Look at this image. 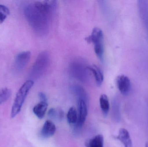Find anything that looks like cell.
Wrapping results in <instances>:
<instances>
[{
	"label": "cell",
	"instance_id": "obj_1",
	"mask_svg": "<svg viewBox=\"0 0 148 147\" xmlns=\"http://www.w3.org/2000/svg\"><path fill=\"white\" fill-rule=\"evenodd\" d=\"M56 1H35L28 6L27 17L33 28L42 35L47 34L56 10Z\"/></svg>",
	"mask_w": 148,
	"mask_h": 147
},
{
	"label": "cell",
	"instance_id": "obj_2",
	"mask_svg": "<svg viewBox=\"0 0 148 147\" xmlns=\"http://www.w3.org/2000/svg\"><path fill=\"white\" fill-rule=\"evenodd\" d=\"M34 84V82L33 80H27L19 89L11 109L10 114L11 118L15 117L20 113L26 97Z\"/></svg>",
	"mask_w": 148,
	"mask_h": 147
},
{
	"label": "cell",
	"instance_id": "obj_3",
	"mask_svg": "<svg viewBox=\"0 0 148 147\" xmlns=\"http://www.w3.org/2000/svg\"><path fill=\"white\" fill-rule=\"evenodd\" d=\"M86 40L88 43H93L97 56L101 62H103L104 51L102 31L99 28H95L91 35L86 38Z\"/></svg>",
	"mask_w": 148,
	"mask_h": 147
},
{
	"label": "cell",
	"instance_id": "obj_4",
	"mask_svg": "<svg viewBox=\"0 0 148 147\" xmlns=\"http://www.w3.org/2000/svg\"><path fill=\"white\" fill-rule=\"evenodd\" d=\"M49 54L47 52H42L40 54L32 69L33 77L36 78L42 77L49 67Z\"/></svg>",
	"mask_w": 148,
	"mask_h": 147
},
{
	"label": "cell",
	"instance_id": "obj_5",
	"mask_svg": "<svg viewBox=\"0 0 148 147\" xmlns=\"http://www.w3.org/2000/svg\"><path fill=\"white\" fill-rule=\"evenodd\" d=\"M88 66L81 60H75L70 66V72L75 78L85 82L88 79Z\"/></svg>",
	"mask_w": 148,
	"mask_h": 147
},
{
	"label": "cell",
	"instance_id": "obj_6",
	"mask_svg": "<svg viewBox=\"0 0 148 147\" xmlns=\"http://www.w3.org/2000/svg\"><path fill=\"white\" fill-rule=\"evenodd\" d=\"M88 115L87 103L82 99L78 100V114L77 127L81 128L85 122Z\"/></svg>",
	"mask_w": 148,
	"mask_h": 147
},
{
	"label": "cell",
	"instance_id": "obj_7",
	"mask_svg": "<svg viewBox=\"0 0 148 147\" xmlns=\"http://www.w3.org/2000/svg\"><path fill=\"white\" fill-rule=\"evenodd\" d=\"M117 88L123 96H127L130 91L131 83L129 78L124 75H119L116 78Z\"/></svg>",
	"mask_w": 148,
	"mask_h": 147
},
{
	"label": "cell",
	"instance_id": "obj_8",
	"mask_svg": "<svg viewBox=\"0 0 148 147\" xmlns=\"http://www.w3.org/2000/svg\"><path fill=\"white\" fill-rule=\"evenodd\" d=\"M31 57L29 51L22 52L17 54L15 61V66L17 70H20L23 69L28 63Z\"/></svg>",
	"mask_w": 148,
	"mask_h": 147
},
{
	"label": "cell",
	"instance_id": "obj_9",
	"mask_svg": "<svg viewBox=\"0 0 148 147\" xmlns=\"http://www.w3.org/2000/svg\"><path fill=\"white\" fill-rule=\"evenodd\" d=\"M116 138L122 143L124 147H133L130 134L126 129H120Z\"/></svg>",
	"mask_w": 148,
	"mask_h": 147
},
{
	"label": "cell",
	"instance_id": "obj_10",
	"mask_svg": "<svg viewBox=\"0 0 148 147\" xmlns=\"http://www.w3.org/2000/svg\"><path fill=\"white\" fill-rule=\"evenodd\" d=\"M56 131L54 123L50 120L45 122L42 129L41 134L43 138H47L53 136Z\"/></svg>",
	"mask_w": 148,
	"mask_h": 147
},
{
	"label": "cell",
	"instance_id": "obj_11",
	"mask_svg": "<svg viewBox=\"0 0 148 147\" xmlns=\"http://www.w3.org/2000/svg\"><path fill=\"white\" fill-rule=\"evenodd\" d=\"M86 147H104V139L102 135H96L87 140L85 142Z\"/></svg>",
	"mask_w": 148,
	"mask_h": 147
},
{
	"label": "cell",
	"instance_id": "obj_12",
	"mask_svg": "<svg viewBox=\"0 0 148 147\" xmlns=\"http://www.w3.org/2000/svg\"><path fill=\"white\" fill-rule=\"evenodd\" d=\"M88 70L93 74L97 85L101 86L103 81V75L101 69L95 65L88 66Z\"/></svg>",
	"mask_w": 148,
	"mask_h": 147
},
{
	"label": "cell",
	"instance_id": "obj_13",
	"mask_svg": "<svg viewBox=\"0 0 148 147\" xmlns=\"http://www.w3.org/2000/svg\"><path fill=\"white\" fill-rule=\"evenodd\" d=\"M47 108V102H40L34 107L33 112L39 119H42L46 114Z\"/></svg>",
	"mask_w": 148,
	"mask_h": 147
},
{
	"label": "cell",
	"instance_id": "obj_14",
	"mask_svg": "<svg viewBox=\"0 0 148 147\" xmlns=\"http://www.w3.org/2000/svg\"><path fill=\"white\" fill-rule=\"evenodd\" d=\"M72 90L73 92L78 97V99H82L88 102V95L85 90L80 85H73L72 86Z\"/></svg>",
	"mask_w": 148,
	"mask_h": 147
},
{
	"label": "cell",
	"instance_id": "obj_15",
	"mask_svg": "<svg viewBox=\"0 0 148 147\" xmlns=\"http://www.w3.org/2000/svg\"><path fill=\"white\" fill-rule=\"evenodd\" d=\"M100 104L103 116H107L110 109V104L107 95L103 94L100 98Z\"/></svg>",
	"mask_w": 148,
	"mask_h": 147
},
{
	"label": "cell",
	"instance_id": "obj_16",
	"mask_svg": "<svg viewBox=\"0 0 148 147\" xmlns=\"http://www.w3.org/2000/svg\"><path fill=\"white\" fill-rule=\"evenodd\" d=\"M67 121L70 124L77 123V114L76 110L74 107H71L68 112L67 115Z\"/></svg>",
	"mask_w": 148,
	"mask_h": 147
},
{
	"label": "cell",
	"instance_id": "obj_17",
	"mask_svg": "<svg viewBox=\"0 0 148 147\" xmlns=\"http://www.w3.org/2000/svg\"><path fill=\"white\" fill-rule=\"evenodd\" d=\"M12 91L10 89L7 88L0 89V105L7 101L11 96Z\"/></svg>",
	"mask_w": 148,
	"mask_h": 147
},
{
	"label": "cell",
	"instance_id": "obj_18",
	"mask_svg": "<svg viewBox=\"0 0 148 147\" xmlns=\"http://www.w3.org/2000/svg\"><path fill=\"white\" fill-rule=\"evenodd\" d=\"M10 14L9 9L6 6L0 4V24L4 21Z\"/></svg>",
	"mask_w": 148,
	"mask_h": 147
},
{
	"label": "cell",
	"instance_id": "obj_19",
	"mask_svg": "<svg viewBox=\"0 0 148 147\" xmlns=\"http://www.w3.org/2000/svg\"><path fill=\"white\" fill-rule=\"evenodd\" d=\"M38 96H39L40 102H47V96L43 92H40Z\"/></svg>",
	"mask_w": 148,
	"mask_h": 147
},
{
	"label": "cell",
	"instance_id": "obj_20",
	"mask_svg": "<svg viewBox=\"0 0 148 147\" xmlns=\"http://www.w3.org/2000/svg\"><path fill=\"white\" fill-rule=\"evenodd\" d=\"M145 147H148V142H147L145 145Z\"/></svg>",
	"mask_w": 148,
	"mask_h": 147
}]
</instances>
